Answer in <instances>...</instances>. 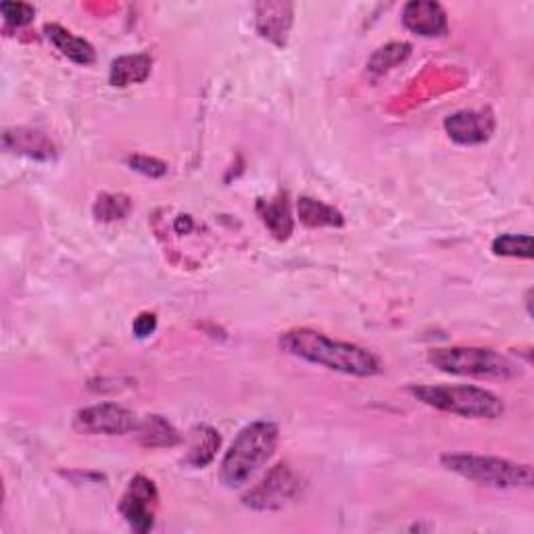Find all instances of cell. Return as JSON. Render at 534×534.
Masks as SVG:
<instances>
[{
  "mask_svg": "<svg viewBox=\"0 0 534 534\" xmlns=\"http://www.w3.org/2000/svg\"><path fill=\"white\" fill-rule=\"evenodd\" d=\"M3 144L7 151L23 155L28 159H36V161L55 159L53 142L48 140L42 132H36V130H26V128L7 130L3 136Z\"/></svg>",
  "mask_w": 534,
  "mask_h": 534,
  "instance_id": "cell-12",
  "label": "cell"
},
{
  "mask_svg": "<svg viewBox=\"0 0 534 534\" xmlns=\"http://www.w3.org/2000/svg\"><path fill=\"white\" fill-rule=\"evenodd\" d=\"M403 26L424 38H441L449 32L447 11L434 0H411L403 7Z\"/></svg>",
  "mask_w": 534,
  "mask_h": 534,
  "instance_id": "cell-10",
  "label": "cell"
},
{
  "mask_svg": "<svg viewBox=\"0 0 534 534\" xmlns=\"http://www.w3.org/2000/svg\"><path fill=\"white\" fill-rule=\"evenodd\" d=\"M445 470L484 484L493 489H532L534 474L530 464H518L493 455H474V453H445L441 457Z\"/></svg>",
  "mask_w": 534,
  "mask_h": 534,
  "instance_id": "cell-5",
  "label": "cell"
},
{
  "mask_svg": "<svg viewBox=\"0 0 534 534\" xmlns=\"http://www.w3.org/2000/svg\"><path fill=\"white\" fill-rule=\"evenodd\" d=\"M445 132L461 147H476L493 136L495 117L489 109H461L445 119Z\"/></svg>",
  "mask_w": 534,
  "mask_h": 534,
  "instance_id": "cell-9",
  "label": "cell"
},
{
  "mask_svg": "<svg viewBox=\"0 0 534 534\" xmlns=\"http://www.w3.org/2000/svg\"><path fill=\"white\" fill-rule=\"evenodd\" d=\"M192 220H190V217L188 215H182V217H178V222H176V230L180 232V234H184V232H190L192 230Z\"/></svg>",
  "mask_w": 534,
  "mask_h": 534,
  "instance_id": "cell-25",
  "label": "cell"
},
{
  "mask_svg": "<svg viewBox=\"0 0 534 534\" xmlns=\"http://www.w3.org/2000/svg\"><path fill=\"white\" fill-rule=\"evenodd\" d=\"M151 69H153V59L144 53L117 57L111 63L109 82L115 88H128L132 84H142V82H147V78L151 76Z\"/></svg>",
  "mask_w": 534,
  "mask_h": 534,
  "instance_id": "cell-15",
  "label": "cell"
},
{
  "mask_svg": "<svg viewBox=\"0 0 534 534\" xmlns=\"http://www.w3.org/2000/svg\"><path fill=\"white\" fill-rule=\"evenodd\" d=\"M299 217L307 228H343L345 226V215L341 211L311 197L299 199Z\"/></svg>",
  "mask_w": 534,
  "mask_h": 534,
  "instance_id": "cell-18",
  "label": "cell"
},
{
  "mask_svg": "<svg viewBox=\"0 0 534 534\" xmlns=\"http://www.w3.org/2000/svg\"><path fill=\"white\" fill-rule=\"evenodd\" d=\"M222 436L211 426H194L190 430V445L186 453V464L192 468H205L220 451Z\"/></svg>",
  "mask_w": 534,
  "mask_h": 534,
  "instance_id": "cell-16",
  "label": "cell"
},
{
  "mask_svg": "<svg viewBox=\"0 0 534 534\" xmlns=\"http://www.w3.org/2000/svg\"><path fill=\"white\" fill-rule=\"evenodd\" d=\"M280 430L274 422L259 420L242 428L220 464V480L226 489H242L272 459Z\"/></svg>",
  "mask_w": 534,
  "mask_h": 534,
  "instance_id": "cell-2",
  "label": "cell"
},
{
  "mask_svg": "<svg viewBox=\"0 0 534 534\" xmlns=\"http://www.w3.org/2000/svg\"><path fill=\"white\" fill-rule=\"evenodd\" d=\"M299 480L295 472L286 464L270 470L257 487L242 497V503L255 509V512H274V509L286 507L299 495Z\"/></svg>",
  "mask_w": 534,
  "mask_h": 534,
  "instance_id": "cell-7",
  "label": "cell"
},
{
  "mask_svg": "<svg viewBox=\"0 0 534 534\" xmlns=\"http://www.w3.org/2000/svg\"><path fill=\"white\" fill-rule=\"evenodd\" d=\"M0 13H3L7 26L23 28L34 21L36 9L28 3H11V0H7V3L0 5Z\"/></svg>",
  "mask_w": 534,
  "mask_h": 534,
  "instance_id": "cell-22",
  "label": "cell"
},
{
  "mask_svg": "<svg viewBox=\"0 0 534 534\" xmlns=\"http://www.w3.org/2000/svg\"><path fill=\"white\" fill-rule=\"evenodd\" d=\"M155 330H157V315L149 311L140 313L132 324V332L136 338H149L151 334H155Z\"/></svg>",
  "mask_w": 534,
  "mask_h": 534,
  "instance_id": "cell-24",
  "label": "cell"
},
{
  "mask_svg": "<svg viewBox=\"0 0 534 534\" xmlns=\"http://www.w3.org/2000/svg\"><path fill=\"white\" fill-rule=\"evenodd\" d=\"M140 418L124 405L99 403L80 409L74 416V428L82 434H105L121 436L130 434L138 428Z\"/></svg>",
  "mask_w": 534,
  "mask_h": 534,
  "instance_id": "cell-6",
  "label": "cell"
},
{
  "mask_svg": "<svg viewBox=\"0 0 534 534\" xmlns=\"http://www.w3.org/2000/svg\"><path fill=\"white\" fill-rule=\"evenodd\" d=\"M428 407L470 420H497L503 416V401L480 386L470 384H418L407 388Z\"/></svg>",
  "mask_w": 534,
  "mask_h": 534,
  "instance_id": "cell-3",
  "label": "cell"
},
{
  "mask_svg": "<svg viewBox=\"0 0 534 534\" xmlns=\"http://www.w3.org/2000/svg\"><path fill=\"white\" fill-rule=\"evenodd\" d=\"M44 36L69 61H74V63L84 65V67L92 65L96 61L94 46L88 40H84V38H80L76 34H71L63 26H59V23H46Z\"/></svg>",
  "mask_w": 534,
  "mask_h": 534,
  "instance_id": "cell-13",
  "label": "cell"
},
{
  "mask_svg": "<svg viewBox=\"0 0 534 534\" xmlns=\"http://www.w3.org/2000/svg\"><path fill=\"white\" fill-rule=\"evenodd\" d=\"M142 447L149 449H163V447H176L180 445L182 436L178 430L161 416H144L134 430Z\"/></svg>",
  "mask_w": 534,
  "mask_h": 534,
  "instance_id": "cell-17",
  "label": "cell"
},
{
  "mask_svg": "<svg viewBox=\"0 0 534 534\" xmlns=\"http://www.w3.org/2000/svg\"><path fill=\"white\" fill-rule=\"evenodd\" d=\"M293 9L290 3H259L255 7L257 32L274 44L284 46L293 26Z\"/></svg>",
  "mask_w": 534,
  "mask_h": 534,
  "instance_id": "cell-11",
  "label": "cell"
},
{
  "mask_svg": "<svg viewBox=\"0 0 534 534\" xmlns=\"http://www.w3.org/2000/svg\"><path fill=\"white\" fill-rule=\"evenodd\" d=\"M411 55V44L407 42H391L370 57L368 61V71L372 76H382L386 71L395 69L397 65H401L407 57Z\"/></svg>",
  "mask_w": 534,
  "mask_h": 534,
  "instance_id": "cell-20",
  "label": "cell"
},
{
  "mask_svg": "<svg viewBox=\"0 0 534 534\" xmlns=\"http://www.w3.org/2000/svg\"><path fill=\"white\" fill-rule=\"evenodd\" d=\"M493 253L497 257H532V236L530 234H501L493 240Z\"/></svg>",
  "mask_w": 534,
  "mask_h": 534,
  "instance_id": "cell-21",
  "label": "cell"
},
{
  "mask_svg": "<svg viewBox=\"0 0 534 534\" xmlns=\"http://www.w3.org/2000/svg\"><path fill=\"white\" fill-rule=\"evenodd\" d=\"M278 345L288 355L345 376L372 378L382 372L380 357L370 349L345 341H334V338L311 328H293L282 332Z\"/></svg>",
  "mask_w": 534,
  "mask_h": 534,
  "instance_id": "cell-1",
  "label": "cell"
},
{
  "mask_svg": "<svg viewBox=\"0 0 534 534\" xmlns=\"http://www.w3.org/2000/svg\"><path fill=\"white\" fill-rule=\"evenodd\" d=\"M159 501V493L155 482L147 476H134L128 491L119 501V514L126 518L132 530L149 532L155 524V507Z\"/></svg>",
  "mask_w": 534,
  "mask_h": 534,
  "instance_id": "cell-8",
  "label": "cell"
},
{
  "mask_svg": "<svg viewBox=\"0 0 534 534\" xmlns=\"http://www.w3.org/2000/svg\"><path fill=\"white\" fill-rule=\"evenodd\" d=\"M128 165L134 169V172L147 176V178H163L167 174V163L155 157L147 155H132L128 159Z\"/></svg>",
  "mask_w": 534,
  "mask_h": 534,
  "instance_id": "cell-23",
  "label": "cell"
},
{
  "mask_svg": "<svg viewBox=\"0 0 534 534\" xmlns=\"http://www.w3.org/2000/svg\"><path fill=\"white\" fill-rule=\"evenodd\" d=\"M132 211V199L126 194H113V192H103L96 197L92 213L99 222H119L128 217Z\"/></svg>",
  "mask_w": 534,
  "mask_h": 534,
  "instance_id": "cell-19",
  "label": "cell"
},
{
  "mask_svg": "<svg viewBox=\"0 0 534 534\" xmlns=\"http://www.w3.org/2000/svg\"><path fill=\"white\" fill-rule=\"evenodd\" d=\"M428 361L436 370L453 376L480 380H514L522 376V366L514 359L493 349L480 347H441L428 353Z\"/></svg>",
  "mask_w": 534,
  "mask_h": 534,
  "instance_id": "cell-4",
  "label": "cell"
},
{
  "mask_svg": "<svg viewBox=\"0 0 534 534\" xmlns=\"http://www.w3.org/2000/svg\"><path fill=\"white\" fill-rule=\"evenodd\" d=\"M255 209H257L261 224L272 232L274 238L288 240L290 234H293L295 220H293V213H290L288 197L284 192L276 194L274 199H259Z\"/></svg>",
  "mask_w": 534,
  "mask_h": 534,
  "instance_id": "cell-14",
  "label": "cell"
}]
</instances>
